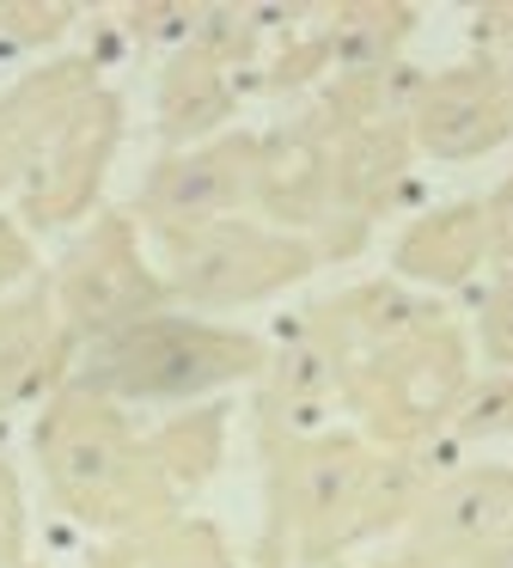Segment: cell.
I'll return each instance as SVG.
<instances>
[{
    "label": "cell",
    "instance_id": "4",
    "mask_svg": "<svg viewBox=\"0 0 513 568\" xmlns=\"http://www.w3.org/2000/svg\"><path fill=\"white\" fill-rule=\"evenodd\" d=\"M489 348L513 361V287H507V294H501V306L489 312Z\"/></svg>",
    "mask_w": 513,
    "mask_h": 568
},
{
    "label": "cell",
    "instance_id": "1",
    "mask_svg": "<svg viewBox=\"0 0 513 568\" xmlns=\"http://www.w3.org/2000/svg\"><path fill=\"white\" fill-rule=\"evenodd\" d=\"M422 141L434 153H476V148H489V141H501V111L489 104L483 87L446 80L422 111Z\"/></svg>",
    "mask_w": 513,
    "mask_h": 568
},
{
    "label": "cell",
    "instance_id": "2",
    "mask_svg": "<svg viewBox=\"0 0 513 568\" xmlns=\"http://www.w3.org/2000/svg\"><path fill=\"white\" fill-rule=\"evenodd\" d=\"M513 514V483H471V489H459L446 507H440V531L446 538H495L501 526H507Z\"/></svg>",
    "mask_w": 513,
    "mask_h": 568
},
{
    "label": "cell",
    "instance_id": "5",
    "mask_svg": "<svg viewBox=\"0 0 513 568\" xmlns=\"http://www.w3.org/2000/svg\"><path fill=\"white\" fill-rule=\"evenodd\" d=\"M495 568H513V544H507V550H501V562Z\"/></svg>",
    "mask_w": 513,
    "mask_h": 568
},
{
    "label": "cell",
    "instance_id": "3",
    "mask_svg": "<svg viewBox=\"0 0 513 568\" xmlns=\"http://www.w3.org/2000/svg\"><path fill=\"white\" fill-rule=\"evenodd\" d=\"M232 178L220 172L214 160H195V165H183V172H171V184L159 190V196H147V202H159V209H171L178 221H195V214H208V209H220V202L232 196Z\"/></svg>",
    "mask_w": 513,
    "mask_h": 568
}]
</instances>
